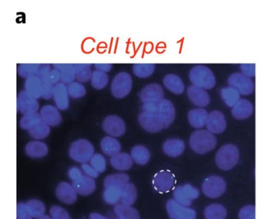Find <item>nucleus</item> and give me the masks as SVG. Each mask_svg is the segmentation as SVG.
Returning <instances> with one entry per match:
<instances>
[{"label":"nucleus","mask_w":271,"mask_h":219,"mask_svg":"<svg viewBox=\"0 0 271 219\" xmlns=\"http://www.w3.org/2000/svg\"><path fill=\"white\" fill-rule=\"evenodd\" d=\"M208 131L212 134H221L226 129V121L224 114L219 111H214L208 114L206 125Z\"/></svg>","instance_id":"obj_14"},{"label":"nucleus","mask_w":271,"mask_h":219,"mask_svg":"<svg viewBox=\"0 0 271 219\" xmlns=\"http://www.w3.org/2000/svg\"><path fill=\"white\" fill-rule=\"evenodd\" d=\"M221 95L225 104L229 107H234L240 100V93L230 86L222 88Z\"/></svg>","instance_id":"obj_38"},{"label":"nucleus","mask_w":271,"mask_h":219,"mask_svg":"<svg viewBox=\"0 0 271 219\" xmlns=\"http://www.w3.org/2000/svg\"><path fill=\"white\" fill-rule=\"evenodd\" d=\"M189 99L196 106L203 108L208 105L210 103V97L207 91L203 88L198 86L191 85L189 86L187 91Z\"/></svg>","instance_id":"obj_16"},{"label":"nucleus","mask_w":271,"mask_h":219,"mask_svg":"<svg viewBox=\"0 0 271 219\" xmlns=\"http://www.w3.org/2000/svg\"><path fill=\"white\" fill-rule=\"evenodd\" d=\"M54 68L60 71L61 81L64 84H70L75 78V65L72 64H56L53 65Z\"/></svg>","instance_id":"obj_29"},{"label":"nucleus","mask_w":271,"mask_h":219,"mask_svg":"<svg viewBox=\"0 0 271 219\" xmlns=\"http://www.w3.org/2000/svg\"><path fill=\"white\" fill-rule=\"evenodd\" d=\"M163 84L168 90L176 95L182 94L185 90V85L182 80L175 74L166 75L163 79Z\"/></svg>","instance_id":"obj_28"},{"label":"nucleus","mask_w":271,"mask_h":219,"mask_svg":"<svg viewBox=\"0 0 271 219\" xmlns=\"http://www.w3.org/2000/svg\"><path fill=\"white\" fill-rule=\"evenodd\" d=\"M163 96L164 93L162 86L155 83L145 86L140 94V97L144 103L148 102L160 103L163 100Z\"/></svg>","instance_id":"obj_15"},{"label":"nucleus","mask_w":271,"mask_h":219,"mask_svg":"<svg viewBox=\"0 0 271 219\" xmlns=\"http://www.w3.org/2000/svg\"><path fill=\"white\" fill-rule=\"evenodd\" d=\"M17 219H32L33 216L26 203H20L17 205Z\"/></svg>","instance_id":"obj_49"},{"label":"nucleus","mask_w":271,"mask_h":219,"mask_svg":"<svg viewBox=\"0 0 271 219\" xmlns=\"http://www.w3.org/2000/svg\"><path fill=\"white\" fill-rule=\"evenodd\" d=\"M139 121L143 129L152 133L165 129L164 124L158 113H149L142 111L139 114Z\"/></svg>","instance_id":"obj_12"},{"label":"nucleus","mask_w":271,"mask_h":219,"mask_svg":"<svg viewBox=\"0 0 271 219\" xmlns=\"http://www.w3.org/2000/svg\"><path fill=\"white\" fill-rule=\"evenodd\" d=\"M240 70L243 74L246 75L248 77H254L255 74V64H242L240 65Z\"/></svg>","instance_id":"obj_53"},{"label":"nucleus","mask_w":271,"mask_h":219,"mask_svg":"<svg viewBox=\"0 0 271 219\" xmlns=\"http://www.w3.org/2000/svg\"><path fill=\"white\" fill-rule=\"evenodd\" d=\"M227 81L230 87L235 89L240 95H249L254 91L255 85L251 78L242 73H233Z\"/></svg>","instance_id":"obj_8"},{"label":"nucleus","mask_w":271,"mask_h":219,"mask_svg":"<svg viewBox=\"0 0 271 219\" xmlns=\"http://www.w3.org/2000/svg\"><path fill=\"white\" fill-rule=\"evenodd\" d=\"M26 204L32 213L33 218L38 219L44 216L46 208L44 204L42 201L32 200L28 201Z\"/></svg>","instance_id":"obj_44"},{"label":"nucleus","mask_w":271,"mask_h":219,"mask_svg":"<svg viewBox=\"0 0 271 219\" xmlns=\"http://www.w3.org/2000/svg\"><path fill=\"white\" fill-rule=\"evenodd\" d=\"M43 82L37 76L27 78L25 81V91L35 98L42 97Z\"/></svg>","instance_id":"obj_27"},{"label":"nucleus","mask_w":271,"mask_h":219,"mask_svg":"<svg viewBox=\"0 0 271 219\" xmlns=\"http://www.w3.org/2000/svg\"><path fill=\"white\" fill-rule=\"evenodd\" d=\"M40 64H22L17 68V73L23 78H28L37 76Z\"/></svg>","instance_id":"obj_39"},{"label":"nucleus","mask_w":271,"mask_h":219,"mask_svg":"<svg viewBox=\"0 0 271 219\" xmlns=\"http://www.w3.org/2000/svg\"><path fill=\"white\" fill-rule=\"evenodd\" d=\"M25 152L28 156L32 158L43 157L48 154L47 145L42 142L34 141L29 142L25 147Z\"/></svg>","instance_id":"obj_26"},{"label":"nucleus","mask_w":271,"mask_h":219,"mask_svg":"<svg viewBox=\"0 0 271 219\" xmlns=\"http://www.w3.org/2000/svg\"><path fill=\"white\" fill-rule=\"evenodd\" d=\"M200 195L198 188L190 184L180 186L173 190V200L180 205L189 207L192 201L196 200Z\"/></svg>","instance_id":"obj_7"},{"label":"nucleus","mask_w":271,"mask_h":219,"mask_svg":"<svg viewBox=\"0 0 271 219\" xmlns=\"http://www.w3.org/2000/svg\"><path fill=\"white\" fill-rule=\"evenodd\" d=\"M166 208L170 219H196L193 209L181 205L173 198L167 201Z\"/></svg>","instance_id":"obj_9"},{"label":"nucleus","mask_w":271,"mask_h":219,"mask_svg":"<svg viewBox=\"0 0 271 219\" xmlns=\"http://www.w3.org/2000/svg\"><path fill=\"white\" fill-rule=\"evenodd\" d=\"M123 189L124 188L113 187L105 188L103 193L105 202L108 205H116L121 200Z\"/></svg>","instance_id":"obj_35"},{"label":"nucleus","mask_w":271,"mask_h":219,"mask_svg":"<svg viewBox=\"0 0 271 219\" xmlns=\"http://www.w3.org/2000/svg\"><path fill=\"white\" fill-rule=\"evenodd\" d=\"M227 210L226 208L220 204H211L204 210L206 219H226Z\"/></svg>","instance_id":"obj_32"},{"label":"nucleus","mask_w":271,"mask_h":219,"mask_svg":"<svg viewBox=\"0 0 271 219\" xmlns=\"http://www.w3.org/2000/svg\"><path fill=\"white\" fill-rule=\"evenodd\" d=\"M38 219H52V218H51L49 216L44 215V216H42V217L38 218Z\"/></svg>","instance_id":"obj_59"},{"label":"nucleus","mask_w":271,"mask_h":219,"mask_svg":"<svg viewBox=\"0 0 271 219\" xmlns=\"http://www.w3.org/2000/svg\"><path fill=\"white\" fill-rule=\"evenodd\" d=\"M75 67V78L79 83H85L91 79V65L89 64H76Z\"/></svg>","instance_id":"obj_37"},{"label":"nucleus","mask_w":271,"mask_h":219,"mask_svg":"<svg viewBox=\"0 0 271 219\" xmlns=\"http://www.w3.org/2000/svg\"><path fill=\"white\" fill-rule=\"evenodd\" d=\"M56 195L62 202L68 205L73 204L76 201V192L72 185L62 182L58 185L56 189Z\"/></svg>","instance_id":"obj_20"},{"label":"nucleus","mask_w":271,"mask_h":219,"mask_svg":"<svg viewBox=\"0 0 271 219\" xmlns=\"http://www.w3.org/2000/svg\"><path fill=\"white\" fill-rule=\"evenodd\" d=\"M131 157L137 164L144 165L149 162L150 154L146 147L142 145H137L132 149Z\"/></svg>","instance_id":"obj_33"},{"label":"nucleus","mask_w":271,"mask_h":219,"mask_svg":"<svg viewBox=\"0 0 271 219\" xmlns=\"http://www.w3.org/2000/svg\"><path fill=\"white\" fill-rule=\"evenodd\" d=\"M69 153L71 159L84 164L90 161L93 156V145L88 140H79L71 144Z\"/></svg>","instance_id":"obj_4"},{"label":"nucleus","mask_w":271,"mask_h":219,"mask_svg":"<svg viewBox=\"0 0 271 219\" xmlns=\"http://www.w3.org/2000/svg\"><path fill=\"white\" fill-rule=\"evenodd\" d=\"M202 190L207 197L219 198L226 192V183L223 178L218 175H211L204 181Z\"/></svg>","instance_id":"obj_6"},{"label":"nucleus","mask_w":271,"mask_h":219,"mask_svg":"<svg viewBox=\"0 0 271 219\" xmlns=\"http://www.w3.org/2000/svg\"><path fill=\"white\" fill-rule=\"evenodd\" d=\"M254 111L251 103L246 99H240L233 107L231 113L234 118L237 120H245L249 118Z\"/></svg>","instance_id":"obj_21"},{"label":"nucleus","mask_w":271,"mask_h":219,"mask_svg":"<svg viewBox=\"0 0 271 219\" xmlns=\"http://www.w3.org/2000/svg\"><path fill=\"white\" fill-rule=\"evenodd\" d=\"M190 80L193 85L198 87L209 90L216 85V77L212 71L207 66L197 65L190 71Z\"/></svg>","instance_id":"obj_3"},{"label":"nucleus","mask_w":271,"mask_h":219,"mask_svg":"<svg viewBox=\"0 0 271 219\" xmlns=\"http://www.w3.org/2000/svg\"><path fill=\"white\" fill-rule=\"evenodd\" d=\"M51 70H52V69H51L50 65H48V64L41 65L39 71H38L37 77H39L43 79Z\"/></svg>","instance_id":"obj_56"},{"label":"nucleus","mask_w":271,"mask_h":219,"mask_svg":"<svg viewBox=\"0 0 271 219\" xmlns=\"http://www.w3.org/2000/svg\"><path fill=\"white\" fill-rule=\"evenodd\" d=\"M40 104L36 98L29 95L25 90L18 94L17 98V109L20 113L26 114L37 113Z\"/></svg>","instance_id":"obj_11"},{"label":"nucleus","mask_w":271,"mask_h":219,"mask_svg":"<svg viewBox=\"0 0 271 219\" xmlns=\"http://www.w3.org/2000/svg\"><path fill=\"white\" fill-rule=\"evenodd\" d=\"M91 166L99 173L104 172L106 169V160L102 155L94 154L90 160Z\"/></svg>","instance_id":"obj_46"},{"label":"nucleus","mask_w":271,"mask_h":219,"mask_svg":"<svg viewBox=\"0 0 271 219\" xmlns=\"http://www.w3.org/2000/svg\"><path fill=\"white\" fill-rule=\"evenodd\" d=\"M69 96L73 98H80L85 96L86 90L85 87L79 82H73L67 86Z\"/></svg>","instance_id":"obj_45"},{"label":"nucleus","mask_w":271,"mask_h":219,"mask_svg":"<svg viewBox=\"0 0 271 219\" xmlns=\"http://www.w3.org/2000/svg\"><path fill=\"white\" fill-rule=\"evenodd\" d=\"M68 174L69 177L73 182H75V181L80 179L83 176L81 170L76 167L71 168L70 170H69Z\"/></svg>","instance_id":"obj_55"},{"label":"nucleus","mask_w":271,"mask_h":219,"mask_svg":"<svg viewBox=\"0 0 271 219\" xmlns=\"http://www.w3.org/2000/svg\"><path fill=\"white\" fill-rule=\"evenodd\" d=\"M54 86L50 85V84L43 82L42 98L45 99V100H49V99L53 97Z\"/></svg>","instance_id":"obj_52"},{"label":"nucleus","mask_w":271,"mask_h":219,"mask_svg":"<svg viewBox=\"0 0 271 219\" xmlns=\"http://www.w3.org/2000/svg\"><path fill=\"white\" fill-rule=\"evenodd\" d=\"M53 101L56 106L60 110L65 111L70 106L67 86L63 83L55 85L53 95Z\"/></svg>","instance_id":"obj_17"},{"label":"nucleus","mask_w":271,"mask_h":219,"mask_svg":"<svg viewBox=\"0 0 271 219\" xmlns=\"http://www.w3.org/2000/svg\"><path fill=\"white\" fill-rule=\"evenodd\" d=\"M163 149L167 156L176 157L183 154L185 149V144L180 139H169L163 144Z\"/></svg>","instance_id":"obj_23"},{"label":"nucleus","mask_w":271,"mask_h":219,"mask_svg":"<svg viewBox=\"0 0 271 219\" xmlns=\"http://www.w3.org/2000/svg\"><path fill=\"white\" fill-rule=\"evenodd\" d=\"M119 219H120V218H119Z\"/></svg>","instance_id":"obj_60"},{"label":"nucleus","mask_w":271,"mask_h":219,"mask_svg":"<svg viewBox=\"0 0 271 219\" xmlns=\"http://www.w3.org/2000/svg\"><path fill=\"white\" fill-rule=\"evenodd\" d=\"M43 82L50 84L55 86L57 85L59 81H61V74L60 71L56 68H53L51 70L48 74L43 78Z\"/></svg>","instance_id":"obj_47"},{"label":"nucleus","mask_w":271,"mask_h":219,"mask_svg":"<svg viewBox=\"0 0 271 219\" xmlns=\"http://www.w3.org/2000/svg\"><path fill=\"white\" fill-rule=\"evenodd\" d=\"M102 127L106 133L112 137H120L126 131L124 120L116 115H109L104 119Z\"/></svg>","instance_id":"obj_13"},{"label":"nucleus","mask_w":271,"mask_h":219,"mask_svg":"<svg viewBox=\"0 0 271 219\" xmlns=\"http://www.w3.org/2000/svg\"><path fill=\"white\" fill-rule=\"evenodd\" d=\"M50 214L52 219H71L68 211L61 206H52L50 208Z\"/></svg>","instance_id":"obj_48"},{"label":"nucleus","mask_w":271,"mask_h":219,"mask_svg":"<svg viewBox=\"0 0 271 219\" xmlns=\"http://www.w3.org/2000/svg\"><path fill=\"white\" fill-rule=\"evenodd\" d=\"M42 121L49 126H59L62 122V116L57 108L52 105L43 106L40 111Z\"/></svg>","instance_id":"obj_19"},{"label":"nucleus","mask_w":271,"mask_h":219,"mask_svg":"<svg viewBox=\"0 0 271 219\" xmlns=\"http://www.w3.org/2000/svg\"><path fill=\"white\" fill-rule=\"evenodd\" d=\"M91 85L96 90H102L107 85L109 77L106 73L95 71L93 73L91 77Z\"/></svg>","instance_id":"obj_43"},{"label":"nucleus","mask_w":271,"mask_h":219,"mask_svg":"<svg viewBox=\"0 0 271 219\" xmlns=\"http://www.w3.org/2000/svg\"><path fill=\"white\" fill-rule=\"evenodd\" d=\"M129 177L124 173L108 175L104 181L105 188L119 187L124 188L129 183Z\"/></svg>","instance_id":"obj_31"},{"label":"nucleus","mask_w":271,"mask_h":219,"mask_svg":"<svg viewBox=\"0 0 271 219\" xmlns=\"http://www.w3.org/2000/svg\"><path fill=\"white\" fill-rule=\"evenodd\" d=\"M175 184V177L167 170H162L154 175L152 179V185L157 192L164 193L169 192Z\"/></svg>","instance_id":"obj_10"},{"label":"nucleus","mask_w":271,"mask_h":219,"mask_svg":"<svg viewBox=\"0 0 271 219\" xmlns=\"http://www.w3.org/2000/svg\"><path fill=\"white\" fill-rule=\"evenodd\" d=\"M110 163L114 169L125 171L129 170L132 166V159L129 154L121 152V153L115 155L110 159Z\"/></svg>","instance_id":"obj_25"},{"label":"nucleus","mask_w":271,"mask_h":219,"mask_svg":"<svg viewBox=\"0 0 271 219\" xmlns=\"http://www.w3.org/2000/svg\"><path fill=\"white\" fill-rule=\"evenodd\" d=\"M82 169H83V171L86 173L88 176L90 177H98L99 175V173L94 170L93 167L88 164H84L82 165Z\"/></svg>","instance_id":"obj_54"},{"label":"nucleus","mask_w":271,"mask_h":219,"mask_svg":"<svg viewBox=\"0 0 271 219\" xmlns=\"http://www.w3.org/2000/svg\"><path fill=\"white\" fill-rule=\"evenodd\" d=\"M131 76L127 72H120L112 81L111 90L115 98H122L129 95L132 90Z\"/></svg>","instance_id":"obj_5"},{"label":"nucleus","mask_w":271,"mask_h":219,"mask_svg":"<svg viewBox=\"0 0 271 219\" xmlns=\"http://www.w3.org/2000/svg\"><path fill=\"white\" fill-rule=\"evenodd\" d=\"M114 210L120 219H140L139 211L131 206L118 205Z\"/></svg>","instance_id":"obj_34"},{"label":"nucleus","mask_w":271,"mask_h":219,"mask_svg":"<svg viewBox=\"0 0 271 219\" xmlns=\"http://www.w3.org/2000/svg\"><path fill=\"white\" fill-rule=\"evenodd\" d=\"M160 103H154V102H148L143 104V112L149 113H158L159 111Z\"/></svg>","instance_id":"obj_51"},{"label":"nucleus","mask_w":271,"mask_h":219,"mask_svg":"<svg viewBox=\"0 0 271 219\" xmlns=\"http://www.w3.org/2000/svg\"><path fill=\"white\" fill-rule=\"evenodd\" d=\"M101 146L104 153L111 157L119 154L121 150L120 142L112 136H106L102 139Z\"/></svg>","instance_id":"obj_30"},{"label":"nucleus","mask_w":271,"mask_h":219,"mask_svg":"<svg viewBox=\"0 0 271 219\" xmlns=\"http://www.w3.org/2000/svg\"><path fill=\"white\" fill-rule=\"evenodd\" d=\"M90 219H107L105 216H102L101 214L93 213L90 215Z\"/></svg>","instance_id":"obj_58"},{"label":"nucleus","mask_w":271,"mask_h":219,"mask_svg":"<svg viewBox=\"0 0 271 219\" xmlns=\"http://www.w3.org/2000/svg\"><path fill=\"white\" fill-rule=\"evenodd\" d=\"M94 67H95L97 71L106 73L111 70L112 65L111 64H96V65H94Z\"/></svg>","instance_id":"obj_57"},{"label":"nucleus","mask_w":271,"mask_h":219,"mask_svg":"<svg viewBox=\"0 0 271 219\" xmlns=\"http://www.w3.org/2000/svg\"><path fill=\"white\" fill-rule=\"evenodd\" d=\"M137 198V190L132 183H128L123 189L121 197L122 205L130 206Z\"/></svg>","instance_id":"obj_36"},{"label":"nucleus","mask_w":271,"mask_h":219,"mask_svg":"<svg viewBox=\"0 0 271 219\" xmlns=\"http://www.w3.org/2000/svg\"><path fill=\"white\" fill-rule=\"evenodd\" d=\"M158 114L164 124L165 128L167 129L173 123L176 117L175 106L170 101L163 99L160 102Z\"/></svg>","instance_id":"obj_18"},{"label":"nucleus","mask_w":271,"mask_h":219,"mask_svg":"<svg viewBox=\"0 0 271 219\" xmlns=\"http://www.w3.org/2000/svg\"><path fill=\"white\" fill-rule=\"evenodd\" d=\"M42 121V118L40 114L35 113L26 114V115L23 116L21 121H20V126L22 129L27 130L29 131V130L34 128Z\"/></svg>","instance_id":"obj_41"},{"label":"nucleus","mask_w":271,"mask_h":219,"mask_svg":"<svg viewBox=\"0 0 271 219\" xmlns=\"http://www.w3.org/2000/svg\"><path fill=\"white\" fill-rule=\"evenodd\" d=\"M208 113L205 109L197 108L188 112V118L190 124L194 128L200 129L206 125Z\"/></svg>","instance_id":"obj_24"},{"label":"nucleus","mask_w":271,"mask_h":219,"mask_svg":"<svg viewBox=\"0 0 271 219\" xmlns=\"http://www.w3.org/2000/svg\"><path fill=\"white\" fill-rule=\"evenodd\" d=\"M50 126L43 121L38 124L34 128L29 130V133L32 137L37 140L44 139L49 135Z\"/></svg>","instance_id":"obj_42"},{"label":"nucleus","mask_w":271,"mask_h":219,"mask_svg":"<svg viewBox=\"0 0 271 219\" xmlns=\"http://www.w3.org/2000/svg\"><path fill=\"white\" fill-rule=\"evenodd\" d=\"M72 186L79 194L89 195L95 190L96 184L93 178L83 175L80 179L73 182Z\"/></svg>","instance_id":"obj_22"},{"label":"nucleus","mask_w":271,"mask_h":219,"mask_svg":"<svg viewBox=\"0 0 271 219\" xmlns=\"http://www.w3.org/2000/svg\"><path fill=\"white\" fill-rule=\"evenodd\" d=\"M239 219H255V207L253 205H247L243 207L239 213Z\"/></svg>","instance_id":"obj_50"},{"label":"nucleus","mask_w":271,"mask_h":219,"mask_svg":"<svg viewBox=\"0 0 271 219\" xmlns=\"http://www.w3.org/2000/svg\"><path fill=\"white\" fill-rule=\"evenodd\" d=\"M217 138L207 130H198L191 134L190 145L196 153L203 154L213 151L217 145Z\"/></svg>","instance_id":"obj_1"},{"label":"nucleus","mask_w":271,"mask_h":219,"mask_svg":"<svg viewBox=\"0 0 271 219\" xmlns=\"http://www.w3.org/2000/svg\"><path fill=\"white\" fill-rule=\"evenodd\" d=\"M239 157V150L236 145L226 144L217 151L216 162L219 169L227 171L236 166Z\"/></svg>","instance_id":"obj_2"},{"label":"nucleus","mask_w":271,"mask_h":219,"mask_svg":"<svg viewBox=\"0 0 271 219\" xmlns=\"http://www.w3.org/2000/svg\"><path fill=\"white\" fill-rule=\"evenodd\" d=\"M132 70L137 77L147 78L154 73L155 65L153 64H136L133 66Z\"/></svg>","instance_id":"obj_40"}]
</instances>
